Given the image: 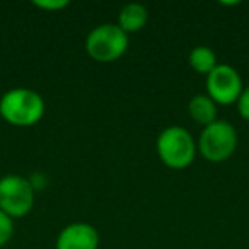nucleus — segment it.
<instances>
[{
	"mask_svg": "<svg viewBox=\"0 0 249 249\" xmlns=\"http://www.w3.org/2000/svg\"><path fill=\"white\" fill-rule=\"evenodd\" d=\"M0 118H2V116H0Z\"/></svg>",
	"mask_w": 249,
	"mask_h": 249,
	"instance_id": "obj_14",
	"label": "nucleus"
},
{
	"mask_svg": "<svg viewBox=\"0 0 249 249\" xmlns=\"http://www.w3.org/2000/svg\"><path fill=\"white\" fill-rule=\"evenodd\" d=\"M128 43V35L120 26L106 22L89 31L86 38V52L96 62L111 63L126 53Z\"/></svg>",
	"mask_w": 249,
	"mask_h": 249,
	"instance_id": "obj_3",
	"label": "nucleus"
},
{
	"mask_svg": "<svg viewBox=\"0 0 249 249\" xmlns=\"http://www.w3.org/2000/svg\"><path fill=\"white\" fill-rule=\"evenodd\" d=\"M237 130L225 120H217L201 130L198 137V152L208 162H224L237 149Z\"/></svg>",
	"mask_w": 249,
	"mask_h": 249,
	"instance_id": "obj_4",
	"label": "nucleus"
},
{
	"mask_svg": "<svg viewBox=\"0 0 249 249\" xmlns=\"http://www.w3.org/2000/svg\"><path fill=\"white\" fill-rule=\"evenodd\" d=\"M14 235V220L0 210V248H4Z\"/></svg>",
	"mask_w": 249,
	"mask_h": 249,
	"instance_id": "obj_11",
	"label": "nucleus"
},
{
	"mask_svg": "<svg viewBox=\"0 0 249 249\" xmlns=\"http://www.w3.org/2000/svg\"><path fill=\"white\" fill-rule=\"evenodd\" d=\"M188 63L195 72L201 73V75H208L218 65L217 55L208 46H196V48L191 50L190 55H188Z\"/></svg>",
	"mask_w": 249,
	"mask_h": 249,
	"instance_id": "obj_10",
	"label": "nucleus"
},
{
	"mask_svg": "<svg viewBox=\"0 0 249 249\" xmlns=\"http://www.w3.org/2000/svg\"><path fill=\"white\" fill-rule=\"evenodd\" d=\"M188 114L195 123L201 124V126H208V124L215 123L217 118V103L207 94H196L190 99L188 103Z\"/></svg>",
	"mask_w": 249,
	"mask_h": 249,
	"instance_id": "obj_8",
	"label": "nucleus"
},
{
	"mask_svg": "<svg viewBox=\"0 0 249 249\" xmlns=\"http://www.w3.org/2000/svg\"><path fill=\"white\" fill-rule=\"evenodd\" d=\"M235 104H237V111H239V114H241L242 120L249 121V87L242 90V94L239 96V99Z\"/></svg>",
	"mask_w": 249,
	"mask_h": 249,
	"instance_id": "obj_13",
	"label": "nucleus"
},
{
	"mask_svg": "<svg viewBox=\"0 0 249 249\" xmlns=\"http://www.w3.org/2000/svg\"><path fill=\"white\" fill-rule=\"evenodd\" d=\"M46 104L39 92L28 87H16L2 96L0 99V116L9 124L28 128L35 126L45 116Z\"/></svg>",
	"mask_w": 249,
	"mask_h": 249,
	"instance_id": "obj_1",
	"label": "nucleus"
},
{
	"mask_svg": "<svg viewBox=\"0 0 249 249\" xmlns=\"http://www.w3.org/2000/svg\"><path fill=\"white\" fill-rule=\"evenodd\" d=\"M156 149L160 162L174 171L190 167L198 154V147L193 135L183 126L164 128L157 137Z\"/></svg>",
	"mask_w": 249,
	"mask_h": 249,
	"instance_id": "obj_2",
	"label": "nucleus"
},
{
	"mask_svg": "<svg viewBox=\"0 0 249 249\" xmlns=\"http://www.w3.org/2000/svg\"><path fill=\"white\" fill-rule=\"evenodd\" d=\"M35 207V186L21 174L0 178V210L14 220L22 218Z\"/></svg>",
	"mask_w": 249,
	"mask_h": 249,
	"instance_id": "obj_5",
	"label": "nucleus"
},
{
	"mask_svg": "<svg viewBox=\"0 0 249 249\" xmlns=\"http://www.w3.org/2000/svg\"><path fill=\"white\" fill-rule=\"evenodd\" d=\"M242 79L239 72L229 63H218L207 75V96L220 106L237 103L242 94Z\"/></svg>",
	"mask_w": 249,
	"mask_h": 249,
	"instance_id": "obj_6",
	"label": "nucleus"
},
{
	"mask_svg": "<svg viewBox=\"0 0 249 249\" xmlns=\"http://www.w3.org/2000/svg\"><path fill=\"white\" fill-rule=\"evenodd\" d=\"M99 232L86 222H73L63 227L56 237V249H97Z\"/></svg>",
	"mask_w": 249,
	"mask_h": 249,
	"instance_id": "obj_7",
	"label": "nucleus"
},
{
	"mask_svg": "<svg viewBox=\"0 0 249 249\" xmlns=\"http://www.w3.org/2000/svg\"><path fill=\"white\" fill-rule=\"evenodd\" d=\"M147 21H149V11H147L145 5L132 2V4H126L124 7H121L116 24L126 35H132V33H137L145 28Z\"/></svg>",
	"mask_w": 249,
	"mask_h": 249,
	"instance_id": "obj_9",
	"label": "nucleus"
},
{
	"mask_svg": "<svg viewBox=\"0 0 249 249\" xmlns=\"http://www.w3.org/2000/svg\"><path fill=\"white\" fill-rule=\"evenodd\" d=\"M33 4L43 11H62V9L69 7L70 2L69 0H35Z\"/></svg>",
	"mask_w": 249,
	"mask_h": 249,
	"instance_id": "obj_12",
	"label": "nucleus"
}]
</instances>
